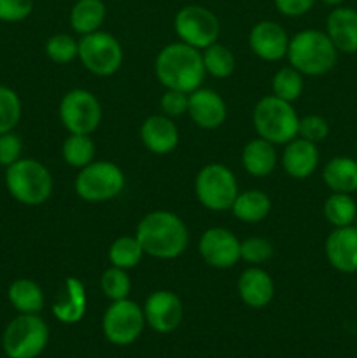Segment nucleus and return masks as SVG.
Returning <instances> with one entry per match:
<instances>
[{
	"label": "nucleus",
	"instance_id": "nucleus-37",
	"mask_svg": "<svg viewBox=\"0 0 357 358\" xmlns=\"http://www.w3.org/2000/svg\"><path fill=\"white\" fill-rule=\"evenodd\" d=\"M329 124L322 115L310 114L300 117V128H298V136L308 140V142L318 143L328 138Z\"/></svg>",
	"mask_w": 357,
	"mask_h": 358
},
{
	"label": "nucleus",
	"instance_id": "nucleus-2",
	"mask_svg": "<svg viewBox=\"0 0 357 358\" xmlns=\"http://www.w3.org/2000/svg\"><path fill=\"white\" fill-rule=\"evenodd\" d=\"M154 72L161 86L188 94L202 87L206 76L202 51L181 41L164 45L158 52Z\"/></svg>",
	"mask_w": 357,
	"mask_h": 358
},
{
	"label": "nucleus",
	"instance_id": "nucleus-19",
	"mask_svg": "<svg viewBox=\"0 0 357 358\" xmlns=\"http://www.w3.org/2000/svg\"><path fill=\"white\" fill-rule=\"evenodd\" d=\"M88 308L86 287L77 276H66L52 304V315L66 325L77 324L84 318Z\"/></svg>",
	"mask_w": 357,
	"mask_h": 358
},
{
	"label": "nucleus",
	"instance_id": "nucleus-27",
	"mask_svg": "<svg viewBox=\"0 0 357 358\" xmlns=\"http://www.w3.org/2000/svg\"><path fill=\"white\" fill-rule=\"evenodd\" d=\"M9 303L23 315H37L44 308V292L34 280L18 278L7 290Z\"/></svg>",
	"mask_w": 357,
	"mask_h": 358
},
{
	"label": "nucleus",
	"instance_id": "nucleus-10",
	"mask_svg": "<svg viewBox=\"0 0 357 358\" xmlns=\"http://www.w3.org/2000/svg\"><path fill=\"white\" fill-rule=\"evenodd\" d=\"M59 121L70 135H91L102 122V105L88 90H70L59 101Z\"/></svg>",
	"mask_w": 357,
	"mask_h": 358
},
{
	"label": "nucleus",
	"instance_id": "nucleus-40",
	"mask_svg": "<svg viewBox=\"0 0 357 358\" xmlns=\"http://www.w3.org/2000/svg\"><path fill=\"white\" fill-rule=\"evenodd\" d=\"M188 105L189 94L175 90H167V93H164L160 100L161 110H163V114L168 115V117H178V115L188 114Z\"/></svg>",
	"mask_w": 357,
	"mask_h": 358
},
{
	"label": "nucleus",
	"instance_id": "nucleus-42",
	"mask_svg": "<svg viewBox=\"0 0 357 358\" xmlns=\"http://www.w3.org/2000/svg\"><path fill=\"white\" fill-rule=\"evenodd\" d=\"M321 2L328 3V6H340V3H343L345 0H321Z\"/></svg>",
	"mask_w": 357,
	"mask_h": 358
},
{
	"label": "nucleus",
	"instance_id": "nucleus-31",
	"mask_svg": "<svg viewBox=\"0 0 357 358\" xmlns=\"http://www.w3.org/2000/svg\"><path fill=\"white\" fill-rule=\"evenodd\" d=\"M144 250L140 247L136 236H119L112 241L108 248V261L112 266L121 269H133L140 264L144 257Z\"/></svg>",
	"mask_w": 357,
	"mask_h": 358
},
{
	"label": "nucleus",
	"instance_id": "nucleus-34",
	"mask_svg": "<svg viewBox=\"0 0 357 358\" xmlns=\"http://www.w3.org/2000/svg\"><path fill=\"white\" fill-rule=\"evenodd\" d=\"M79 55V41L66 34H56L46 42V56L58 65L74 62Z\"/></svg>",
	"mask_w": 357,
	"mask_h": 358
},
{
	"label": "nucleus",
	"instance_id": "nucleus-22",
	"mask_svg": "<svg viewBox=\"0 0 357 358\" xmlns=\"http://www.w3.org/2000/svg\"><path fill=\"white\" fill-rule=\"evenodd\" d=\"M326 34L342 52H357V10L336 7L326 21Z\"/></svg>",
	"mask_w": 357,
	"mask_h": 358
},
{
	"label": "nucleus",
	"instance_id": "nucleus-11",
	"mask_svg": "<svg viewBox=\"0 0 357 358\" xmlns=\"http://www.w3.org/2000/svg\"><path fill=\"white\" fill-rule=\"evenodd\" d=\"M174 30L181 42L203 51L219 38L220 21L206 7L186 6L175 14Z\"/></svg>",
	"mask_w": 357,
	"mask_h": 358
},
{
	"label": "nucleus",
	"instance_id": "nucleus-17",
	"mask_svg": "<svg viewBox=\"0 0 357 358\" xmlns=\"http://www.w3.org/2000/svg\"><path fill=\"white\" fill-rule=\"evenodd\" d=\"M326 257L340 273H357V227H335L326 238Z\"/></svg>",
	"mask_w": 357,
	"mask_h": 358
},
{
	"label": "nucleus",
	"instance_id": "nucleus-7",
	"mask_svg": "<svg viewBox=\"0 0 357 358\" xmlns=\"http://www.w3.org/2000/svg\"><path fill=\"white\" fill-rule=\"evenodd\" d=\"M125 173L112 161H93L80 168L74 189L84 201L102 203L114 199L125 189Z\"/></svg>",
	"mask_w": 357,
	"mask_h": 358
},
{
	"label": "nucleus",
	"instance_id": "nucleus-28",
	"mask_svg": "<svg viewBox=\"0 0 357 358\" xmlns=\"http://www.w3.org/2000/svg\"><path fill=\"white\" fill-rule=\"evenodd\" d=\"M94 154H97V145L90 135H70L62 145V156L65 163L77 170L93 163Z\"/></svg>",
	"mask_w": 357,
	"mask_h": 358
},
{
	"label": "nucleus",
	"instance_id": "nucleus-14",
	"mask_svg": "<svg viewBox=\"0 0 357 358\" xmlns=\"http://www.w3.org/2000/svg\"><path fill=\"white\" fill-rule=\"evenodd\" d=\"M146 324L160 334H170L182 322V301L172 290H156L144 304Z\"/></svg>",
	"mask_w": 357,
	"mask_h": 358
},
{
	"label": "nucleus",
	"instance_id": "nucleus-43",
	"mask_svg": "<svg viewBox=\"0 0 357 358\" xmlns=\"http://www.w3.org/2000/svg\"><path fill=\"white\" fill-rule=\"evenodd\" d=\"M352 226H356V227H357V215H356V220H354V224H352Z\"/></svg>",
	"mask_w": 357,
	"mask_h": 358
},
{
	"label": "nucleus",
	"instance_id": "nucleus-24",
	"mask_svg": "<svg viewBox=\"0 0 357 358\" xmlns=\"http://www.w3.org/2000/svg\"><path fill=\"white\" fill-rule=\"evenodd\" d=\"M322 178L332 192L352 194L357 191V161L345 156L332 157L322 170Z\"/></svg>",
	"mask_w": 357,
	"mask_h": 358
},
{
	"label": "nucleus",
	"instance_id": "nucleus-36",
	"mask_svg": "<svg viewBox=\"0 0 357 358\" xmlns=\"http://www.w3.org/2000/svg\"><path fill=\"white\" fill-rule=\"evenodd\" d=\"M273 257V245L266 238H247L240 241V259L251 266H261Z\"/></svg>",
	"mask_w": 357,
	"mask_h": 358
},
{
	"label": "nucleus",
	"instance_id": "nucleus-13",
	"mask_svg": "<svg viewBox=\"0 0 357 358\" xmlns=\"http://www.w3.org/2000/svg\"><path fill=\"white\" fill-rule=\"evenodd\" d=\"M198 252L216 269H230L240 261V240L224 227H210L200 236Z\"/></svg>",
	"mask_w": 357,
	"mask_h": 358
},
{
	"label": "nucleus",
	"instance_id": "nucleus-16",
	"mask_svg": "<svg viewBox=\"0 0 357 358\" xmlns=\"http://www.w3.org/2000/svg\"><path fill=\"white\" fill-rule=\"evenodd\" d=\"M289 35L275 21H259L248 34V45L258 58L265 62H276L287 56Z\"/></svg>",
	"mask_w": 357,
	"mask_h": 358
},
{
	"label": "nucleus",
	"instance_id": "nucleus-23",
	"mask_svg": "<svg viewBox=\"0 0 357 358\" xmlns=\"http://www.w3.org/2000/svg\"><path fill=\"white\" fill-rule=\"evenodd\" d=\"M241 166L252 177H268L276 166L275 145L261 136L247 142L241 150Z\"/></svg>",
	"mask_w": 357,
	"mask_h": 358
},
{
	"label": "nucleus",
	"instance_id": "nucleus-15",
	"mask_svg": "<svg viewBox=\"0 0 357 358\" xmlns=\"http://www.w3.org/2000/svg\"><path fill=\"white\" fill-rule=\"evenodd\" d=\"M188 114L198 128L216 129L224 124L227 117L226 101L217 91L209 87H198L189 93Z\"/></svg>",
	"mask_w": 357,
	"mask_h": 358
},
{
	"label": "nucleus",
	"instance_id": "nucleus-6",
	"mask_svg": "<svg viewBox=\"0 0 357 358\" xmlns=\"http://www.w3.org/2000/svg\"><path fill=\"white\" fill-rule=\"evenodd\" d=\"M238 192L237 178L226 164H205L195 178L196 199L210 212L231 210Z\"/></svg>",
	"mask_w": 357,
	"mask_h": 358
},
{
	"label": "nucleus",
	"instance_id": "nucleus-18",
	"mask_svg": "<svg viewBox=\"0 0 357 358\" xmlns=\"http://www.w3.org/2000/svg\"><path fill=\"white\" fill-rule=\"evenodd\" d=\"M140 140L149 152L167 156L178 145V128L172 117L164 114L149 115L140 126Z\"/></svg>",
	"mask_w": 357,
	"mask_h": 358
},
{
	"label": "nucleus",
	"instance_id": "nucleus-39",
	"mask_svg": "<svg viewBox=\"0 0 357 358\" xmlns=\"http://www.w3.org/2000/svg\"><path fill=\"white\" fill-rule=\"evenodd\" d=\"M23 152V142L14 131H7L0 135V166H10L21 159Z\"/></svg>",
	"mask_w": 357,
	"mask_h": 358
},
{
	"label": "nucleus",
	"instance_id": "nucleus-3",
	"mask_svg": "<svg viewBox=\"0 0 357 358\" xmlns=\"http://www.w3.org/2000/svg\"><path fill=\"white\" fill-rule=\"evenodd\" d=\"M289 65L303 76L317 77L331 72L338 59V49L329 35L321 30H301L289 41Z\"/></svg>",
	"mask_w": 357,
	"mask_h": 358
},
{
	"label": "nucleus",
	"instance_id": "nucleus-21",
	"mask_svg": "<svg viewBox=\"0 0 357 358\" xmlns=\"http://www.w3.org/2000/svg\"><path fill=\"white\" fill-rule=\"evenodd\" d=\"M238 296L248 308L261 310L275 297V283L265 269L251 266L238 278Z\"/></svg>",
	"mask_w": 357,
	"mask_h": 358
},
{
	"label": "nucleus",
	"instance_id": "nucleus-32",
	"mask_svg": "<svg viewBox=\"0 0 357 358\" xmlns=\"http://www.w3.org/2000/svg\"><path fill=\"white\" fill-rule=\"evenodd\" d=\"M304 80L303 73L298 72L294 66H282L272 79V94H275L280 100H286L289 103L296 101L303 94Z\"/></svg>",
	"mask_w": 357,
	"mask_h": 358
},
{
	"label": "nucleus",
	"instance_id": "nucleus-30",
	"mask_svg": "<svg viewBox=\"0 0 357 358\" xmlns=\"http://www.w3.org/2000/svg\"><path fill=\"white\" fill-rule=\"evenodd\" d=\"M357 215V205L354 198L345 192H332L324 203V217L331 226H352Z\"/></svg>",
	"mask_w": 357,
	"mask_h": 358
},
{
	"label": "nucleus",
	"instance_id": "nucleus-12",
	"mask_svg": "<svg viewBox=\"0 0 357 358\" xmlns=\"http://www.w3.org/2000/svg\"><path fill=\"white\" fill-rule=\"evenodd\" d=\"M144 325H146V317L142 308L133 301L121 299L112 301L111 306L105 310L102 331L112 345L128 346L139 339Z\"/></svg>",
	"mask_w": 357,
	"mask_h": 358
},
{
	"label": "nucleus",
	"instance_id": "nucleus-26",
	"mask_svg": "<svg viewBox=\"0 0 357 358\" xmlns=\"http://www.w3.org/2000/svg\"><path fill=\"white\" fill-rule=\"evenodd\" d=\"M107 16V7L102 0H77L70 10V27L80 37L100 30Z\"/></svg>",
	"mask_w": 357,
	"mask_h": 358
},
{
	"label": "nucleus",
	"instance_id": "nucleus-35",
	"mask_svg": "<svg viewBox=\"0 0 357 358\" xmlns=\"http://www.w3.org/2000/svg\"><path fill=\"white\" fill-rule=\"evenodd\" d=\"M21 100L14 90L0 86V135L13 131L21 119Z\"/></svg>",
	"mask_w": 357,
	"mask_h": 358
},
{
	"label": "nucleus",
	"instance_id": "nucleus-4",
	"mask_svg": "<svg viewBox=\"0 0 357 358\" xmlns=\"http://www.w3.org/2000/svg\"><path fill=\"white\" fill-rule=\"evenodd\" d=\"M6 187L21 205L38 206L51 198L55 182L46 164L30 157H21L6 168Z\"/></svg>",
	"mask_w": 357,
	"mask_h": 358
},
{
	"label": "nucleus",
	"instance_id": "nucleus-20",
	"mask_svg": "<svg viewBox=\"0 0 357 358\" xmlns=\"http://www.w3.org/2000/svg\"><path fill=\"white\" fill-rule=\"evenodd\" d=\"M318 159L321 156H318L317 143L296 136L289 143H286V149L282 152V168L290 178L304 180L317 170Z\"/></svg>",
	"mask_w": 357,
	"mask_h": 358
},
{
	"label": "nucleus",
	"instance_id": "nucleus-9",
	"mask_svg": "<svg viewBox=\"0 0 357 358\" xmlns=\"http://www.w3.org/2000/svg\"><path fill=\"white\" fill-rule=\"evenodd\" d=\"M77 58L93 76L108 77L121 69L125 52L121 42L114 35L98 30L80 37Z\"/></svg>",
	"mask_w": 357,
	"mask_h": 358
},
{
	"label": "nucleus",
	"instance_id": "nucleus-25",
	"mask_svg": "<svg viewBox=\"0 0 357 358\" xmlns=\"http://www.w3.org/2000/svg\"><path fill=\"white\" fill-rule=\"evenodd\" d=\"M272 210V199L266 192L259 189H248V191L238 192L231 212L240 222L259 224L270 215Z\"/></svg>",
	"mask_w": 357,
	"mask_h": 358
},
{
	"label": "nucleus",
	"instance_id": "nucleus-44",
	"mask_svg": "<svg viewBox=\"0 0 357 358\" xmlns=\"http://www.w3.org/2000/svg\"><path fill=\"white\" fill-rule=\"evenodd\" d=\"M356 147H357V142H356Z\"/></svg>",
	"mask_w": 357,
	"mask_h": 358
},
{
	"label": "nucleus",
	"instance_id": "nucleus-41",
	"mask_svg": "<svg viewBox=\"0 0 357 358\" xmlns=\"http://www.w3.org/2000/svg\"><path fill=\"white\" fill-rule=\"evenodd\" d=\"M280 14L289 17H298L307 14L317 0H273Z\"/></svg>",
	"mask_w": 357,
	"mask_h": 358
},
{
	"label": "nucleus",
	"instance_id": "nucleus-38",
	"mask_svg": "<svg viewBox=\"0 0 357 358\" xmlns=\"http://www.w3.org/2000/svg\"><path fill=\"white\" fill-rule=\"evenodd\" d=\"M34 10V0H0V21L18 23L27 20Z\"/></svg>",
	"mask_w": 357,
	"mask_h": 358
},
{
	"label": "nucleus",
	"instance_id": "nucleus-33",
	"mask_svg": "<svg viewBox=\"0 0 357 358\" xmlns=\"http://www.w3.org/2000/svg\"><path fill=\"white\" fill-rule=\"evenodd\" d=\"M102 292L107 299L111 301H121L128 299L130 292H132V280H130L128 271L121 268L111 266L102 273L100 278Z\"/></svg>",
	"mask_w": 357,
	"mask_h": 358
},
{
	"label": "nucleus",
	"instance_id": "nucleus-5",
	"mask_svg": "<svg viewBox=\"0 0 357 358\" xmlns=\"http://www.w3.org/2000/svg\"><path fill=\"white\" fill-rule=\"evenodd\" d=\"M252 122L258 136L273 145H286L298 136L300 117L293 103L280 100L275 94L262 96L252 110Z\"/></svg>",
	"mask_w": 357,
	"mask_h": 358
},
{
	"label": "nucleus",
	"instance_id": "nucleus-8",
	"mask_svg": "<svg viewBox=\"0 0 357 358\" xmlns=\"http://www.w3.org/2000/svg\"><path fill=\"white\" fill-rule=\"evenodd\" d=\"M49 341V327L38 315H23L10 320L2 338L9 358H37Z\"/></svg>",
	"mask_w": 357,
	"mask_h": 358
},
{
	"label": "nucleus",
	"instance_id": "nucleus-29",
	"mask_svg": "<svg viewBox=\"0 0 357 358\" xmlns=\"http://www.w3.org/2000/svg\"><path fill=\"white\" fill-rule=\"evenodd\" d=\"M203 66L209 76L216 77V79H226L237 69V59L231 52L230 48L223 44H212L202 51Z\"/></svg>",
	"mask_w": 357,
	"mask_h": 358
},
{
	"label": "nucleus",
	"instance_id": "nucleus-1",
	"mask_svg": "<svg viewBox=\"0 0 357 358\" xmlns=\"http://www.w3.org/2000/svg\"><path fill=\"white\" fill-rule=\"evenodd\" d=\"M135 236L144 254L163 261L182 255L189 245V231L184 220L167 210L147 213L136 226Z\"/></svg>",
	"mask_w": 357,
	"mask_h": 358
}]
</instances>
